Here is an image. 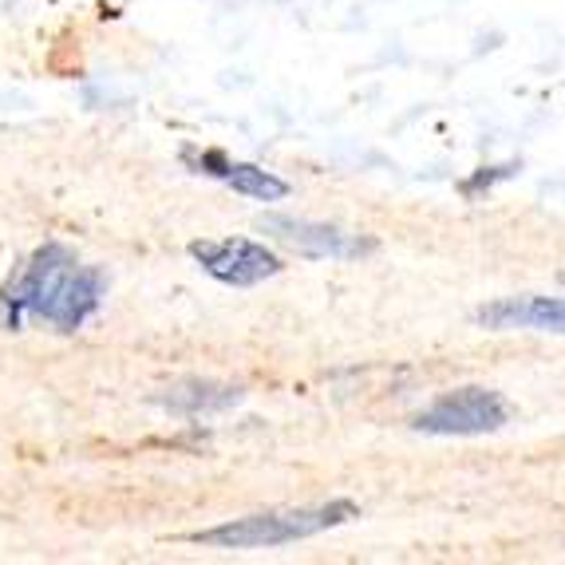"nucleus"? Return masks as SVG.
Listing matches in <instances>:
<instances>
[{
  "label": "nucleus",
  "mask_w": 565,
  "mask_h": 565,
  "mask_svg": "<svg viewBox=\"0 0 565 565\" xmlns=\"http://www.w3.org/2000/svg\"><path fill=\"white\" fill-rule=\"evenodd\" d=\"M356 514L352 502H329V507L317 510H289V514H254V519L230 522V526L202 530L194 534V542H206V546H226V550H254V546H285V542H297V537L321 534L329 526H340Z\"/></svg>",
  "instance_id": "nucleus-1"
},
{
  "label": "nucleus",
  "mask_w": 565,
  "mask_h": 565,
  "mask_svg": "<svg viewBox=\"0 0 565 565\" xmlns=\"http://www.w3.org/2000/svg\"><path fill=\"white\" fill-rule=\"evenodd\" d=\"M502 424H507V404H502L494 392L462 387V392H451V396L435 399V404L415 419V431L482 435V431H499Z\"/></svg>",
  "instance_id": "nucleus-2"
},
{
  "label": "nucleus",
  "mask_w": 565,
  "mask_h": 565,
  "mask_svg": "<svg viewBox=\"0 0 565 565\" xmlns=\"http://www.w3.org/2000/svg\"><path fill=\"white\" fill-rule=\"evenodd\" d=\"M72 265H76V257L67 254L64 245H44V249H36L32 262L24 265V274H20L17 281L4 289V297H0V317H4V324L20 329L24 317H36L40 305L47 301V292L56 289V281Z\"/></svg>",
  "instance_id": "nucleus-3"
},
{
  "label": "nucleus",
  "mask_w": 565,
  "mask_h": 565,
  "mask_svg": "<svg viewBox=\"0 0 565 565\" xmlns=\"http://www.w3.org/2000/svg\"><path fill=\"white\" fill-rule=\"evenodd\" d=\"M190 254L206 265V274L226 285H257L265 277L281 274L277 254H269L265 245L245 242V237H230V242H194Z\"/></svg>",
  "instance_id": "nucleus-4"
},
{
  "label": "nucleus",
  "mask_w": 565,
  "mask_h": 565,
  "mask_svg": "<svg viewBox=\"0 0 565 565\" xmlns=\"http://www.w3.org/2000/svg\"><path fill=\"white\" fill-rule=\"evenodd\" d=\"M262 230L265 234H274L277 242L292 245L297 254L305 257H360V254H372L376 242L372 237H356V234H344L337 226H321V222H301V217H281V214H269L262 217Z\"/></svg>",
  "instance_id": "nucleus-5"
},
{
  "label": "nucleus",
  "mask_w": 565,
  "mask_h": 565,
  "mask_svg": "<svg viewBox=\"0 0 565 565\" xmlns=\"http://www.w3.org/2000/svg\"><path fill=\"white\" fill-rule=\"evenodd\" d=\"M104 285H107V277L99 274V269H92V265H72L56 281V289L47 292V301L40 305L36 317H44V321L60 332H76L79 324L99 309Z\"/></svg>",
  "instance_id": "nucleus-6"
},
{
  "label": "nucleus",
  "mask_w": 565,
  "mask_h": 565,
  "mask_svg": "<svg viewBox=\"0 0 565 565\" xmlns=\"http://www.w3.org/2000/svg\"><path fill=\"white\" fill-rule=\"evenodd\" d=\"M479 324L487 329H537V332H562L565 309L554 297H510L479 309Z\"/></svg>",
  "instance_id": "nucleus-7"
},
{
  "label": "nucleus",
  "mask_w": 565,
  "mask_h": 565,
  "mask_svg": "<svg viewBox=\"0 0 565 565\" xmlns=\"http://www.w3.org/2000/svg\"><path fill=\"white\" fill-rule=\"evenodd\" d=\"M242 399V392L230 384H210V380H186V384L170 387L167 396H159V404L174 407V412H226Z\"/></svg>",
  "instance_id": "nucleus-8"
},
{
  "label": "nucleus",
  "mask_w": 565,
  "mask_h": 565,
  "mask_svg": "<svg viewBox=\"0 0 565 565\" xmlns=\"http://www.w3.org/2000/svg\"><path fill=\"white\" fill-rule=\"evenodd\" d=\"M222 179H226L237 194H249V199H262V202H277V199L289 194V186H285L281 179H274L269 170L249 167V162H234V167H226Z\"/></svg>",
  "instance_id": "nucleus-9"
}]
</instances>
